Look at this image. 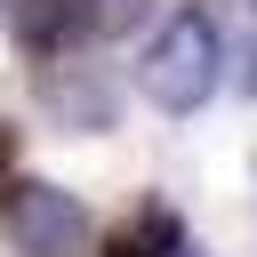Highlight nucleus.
Listing matches in <instances>:
<instances>
[{
  "instance_id": "20e7f679",
  "label": "nucleus",
  "mask_w": 257,
  "mask_h": 257,
  "mask_svg": "<svg viewBox=\"0 0 257 257\" xmlns=\"http://www.w3.org/2000/svg\"><path fill=\"white\" fill-rule=\"evenodd\" d=\"M16 40L48 64V56H64V48L88 40V8L80 0H16Z\"/></svg>"
},
{
  "instance_id": "0eeeda50",
  "label": "nucleus",
  "mask_w": 257,
  "mask_h": 257,
  "mask_svg": "<svg viewBox=\"0 0 257 257\" xmlns=\"http://www.w3.org/2000/svg\"><path fill=\"white\" fill-rule=\"evenodd\" d=\"M8 169H16V128L0 120V177H8Z\"/></svg>"
},
{
  "instance_id": "f03ea898",
  "label": "nucleus",
  "mask_w": 257,
  "mask_h": 257,
  "mask_svg": "<svg viewBox=\"0 0 257 257\" xmlns=\"http://www.w3.org/2000/svg\"><path fill=\"white\" fill-rule=\"evenodd\" d=\"M0 233H8L16 257H80L88 249V209H80V193H64L48 177H24L0 201Z\"/></svg>"
},
{
  "instance_id": "6e6552de",
  "label": "nucleus",
  "mask_w": 257,
  "mask_h": 257,
  "mask_svg": "<svg viewBox=\"0 0 257 257\" xmlns=\"http://www.w3.org/2000/svg\"><path fill=\"white\" fill-rule=\"evenodd\" d=\"M241 80H249V96H257V40H249V56H241Z\"/></svg>"
},
{
  "instance_id": "7ed1b4c3",
  "label": "nucleus",
  "mask_w": 257,
  "mask_h": 257,
  "mask_svg": "<svg viewBox=\"0 0 257 257\" xmlns=\"http://www.w3.org/2000/svg\"><path fill=\"white\" fill-rule=\"evenodd\" d=\"M40 112H48L64 137H96V128H112L120 88H112L104 72H48V80H40Z\"/></svg>"
},
{
  "instance_id": "39448f33",
  "label": "nucleus",
  "mask_w": 257,
  "mask_h": 257,
  "mask_svg": "<svg viewBox=\"0 0 257 257\" xmlns=\"http://www.w3.org/2000/svg\"><path fill=\"white\" fill-rule=\"evenodd\" d=\"M177 241H185V225H177V217L153 201V209H137V217H128V225L104 241V257H169Z\"/></svg>"
},
{
  "instance_id": "423d86ee",
  "label": "nucleus",
  "mask_w": 257,
  "mask_h": 257,
  "mask_svg": "<svg viewBox=\"0 0 257 257\" xmlns=\"http://www.w3.org/2000/svg\"><path fill=\"white\" fill-rule=\"evenodd\" d=\"M80 8H88V32H104V40H120L153 16V0H80Z\"/></svg>"
},
{
  "instance_id": "f257e3e1",
  "label": "nucleus",
  "mask_w": 257,
  "mask_h": 257,
  "mask_svg": "<svg viewBox=\"0 0 257 257\" xmlns=\"http://www.w3.org/2000/svg\"><path fill=\"white\" fill-rule=\"evenodd\" d=\"M217 64H225L217 24H209L201 8H177V16L153 32V48H145L137 88H145L161 112H201V104L217 96Z\"/></svg>"
},
{
  "instance_id": "1a4fd4ad",
  "label": "nucleus",
  "mask_w": 257,
  "mask_h": 257,
  "mask_svg": "<svg viewBox=\"0 0 257 257\" xmlns=\"http://www.w3.org/2000/svg\"><path fill=\"white\" fill-rule=\"evenodd\" d=\"M169 257H201V249H193V241H177V249H169Z\"/></svg>"
}]
</instances>
